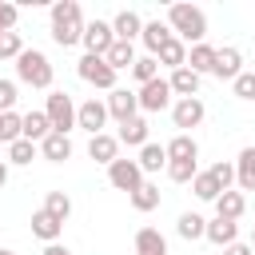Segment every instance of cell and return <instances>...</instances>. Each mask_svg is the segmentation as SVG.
Returning a JSON list of instances; mask_svg holds the SVG:
<instances>
[{"label":"cell","mask_w":255,"mask_h":255,"mask_svg":"<svg viewBox=\"0 0 255 255\" xmlns=\"http://www.w3.org/2000/svg\"><path fill=\"white\" fill-rule=\"evenodd\" d=\"M44 116H48L52 131L68 135V131L76 128V104H72V96H68V92H48V100H44Z\"/></svg>","instance_id":"obj_4"},{"label":"cell","mask_w":255,"mask_h":255,"mask_svg":"<svg viewBox=\"0 0 255 255\" xmlns=\"http://www.w3.org/2000/svg\"><path fill=\"white\" fill-rule=\"evenodd\" d=\"M159 76V64H155V56H135V64H131V80L143 88L147 80H155Z\"/></svg>","instance_id":"obj_36"},{"label":"cell","mask_w":255,"mask_h":255,"mask_svg":"<svg viewBox=\"0 0 255 255\" xmlns=\"http://www.w3.org/2000/svg\"><path fill=\"white\" fill-rule=\"evenodd\" d=\"M16 20H20V8L16 4H0V32H12Z\"/></svg>","instance_id":"obj_42"},{"label":"cell","mask_w":255,"mask_h":255,"mask_svg":"<svg viewBox=\"0 0 255 255\" xmlns=\"http://www.w3.org/2000/svg\"><path fill=\"white\" fill-rule=\"evenodd\" d=\"M155 64H163V68H171V72H175V68H183V64H187V44H179V40L171 36V40L155 52Z\"/></svg>","instance_id":"obj_30"},{"label":"cell","mask_w":255,"mask_h":255,"mask_svg":"<svg viewBox=\"0 0 255 255\" xmlns=\"http://www.w3.org/2000/svg\"><path fill=\"white\" fill-rule=\"evenodd\" d=\"M203 239L207 243H215V247H231L235 239H239V223H231V219H207V231H203Z\"/></svg>","instance_id":"obj_19"},{"label":"cell","mask_w":255,"mask_h":255,"mask_svg":"<svg viewBox=\"0 0 255 255\" xmlns=\"http://www.w3.org/2000/svg\"><path fill=\"white\" fill-rule=\"evenodd\" d=\"M163 171H167V179H171V183H191V179H195V171H199V163H195V159H167V167H163Z\"/></svg>","instance_id":"obj_34"},{"label":"cell","mask_w":255,"mask_h":255,"mask_svg":"<svg viewBox=\"0 0 255 255\" xmlns=\"http://www.w3.org/2000/svg\"><path fill=\"white\" fill-rule=\"evenodd\" d=\"M8 183V159H0V187Z\"/></svg>","instance_id":"obj_45"},{"label":"cell","mask_w":255,"mask_h":255,"mask_svg":"<svg viewBox=\"0 0 255 255\" xmlns=\"http://www.w3.org/2000/svg\"><path fill=\"white\" fill-rule=\"evenodd\" d=\"M76 72H80L84 84H92V88H100V92H112V88H116V72L108 68L104 56H80Z\"/></svg>","instance_id":"obj_5"},{"label":"cell","mask_w":255,"mask_h":255,"mask_svg":"<svg viewBox=\"0 0 255 255\" xmlns=\"http://www.w3.org/2000/svg\"><path fill=\"white\" fill-rule=\"evenodd\" d=\"M108 24H112V36H116V40H124V44L139 40V32H143V20H139V12H131V8L116 12Z\"/></svg>","instance_id":"obj_12"},{"label":"cell","mask_w":255,"mask_h":255,"mask_svg":"<svg viewBox=\"0 0 255 255\" xmlns=\"http://www.w3.org/2000/svg\"><path fill=\"white\" fill-rule=\"evenodd\" d=\"M76 128H84L88 135H100L104 128H108V108H104V100H84V104H76Z\"/></svg>","instance_id":"obj_10"},{"label":"cell","mask_w":255,"mask_h":255,"mask_svg":"<svg viewBox=\"0 0 255 255\" xmlns=\"http://www.w3.org/2000/svg\"><path fill=\"white\" fill-rule=\"evenodd\" d=\"M104 60H108V68L120 76V72H131V64H135V44H124V40H116L108 52H104Z\"/></svg>","instance_id":"obj_24"},{"label":"cell","mask_w":255,"mask_h":255,"mask_svg":"<svg viewBox=\"0 0 255 255\" xmlns=\"http://www.w3.org/2000/svg\"><path fill=\"white\" fill-rule=\"evenodd\" d=\"M135 163H139V171L143 175H155V171H163L167 167V151H163V143H143L139 147V155H135Z\"/></svg>","instance_id":"obj_21"},{"label":"cell","mask_w":255,"mask_h":255,"mask_svg":"<svg viewBox=\"0 0 255 255\" xmlns=\"http://www.w3.org/2000/svg\"><path fill=\"white\" fill-rule=\"evenodd\" d=\"M16 100H20L16 80H0V116H4V112H16Z\"/></svg>","instance_id":"obj_40"},{"label":"cell","mask_w":255,"mask_h":255,"mask_svg":"<svg viewBox=\"0 0 255 255\" xmlns=\"http://www.w3.org/2000/svg\"><path fill=\"white\" fill-rule=\"evenodd\" d=\"M191 191H195V199H203V203H215V199L223 195V187L215 183V175H211V171H195Z\"/></svg>","instance_id":"obj_32"},{"label":"cell","mask_w":255,"mask_h":255,"mask_svg":"<svg viewBox=\"0 0 255 255\" xmlns=\"http://www.w3.org/2000/svg\"><path fill=\"white\" fill-rule=\"evenodd\" d=\"M223 255H255V247H251V243H239V239H235L231 247H223Z\"/></svg>","instance_id":"obj_43"},{"label":"cell","mask_w":255,"mask_h":255,"mask_svg":"<svg viewBox=\"0 0 255 255\" xmlns=\"http://www.w3.org/2000/svg\"><path fill=\"white\" fill-rule=\"evenodd\" d=\"M20 135H24V139H32V143L48 139V135H52V124H48V116H44V112H28V116L20 120Z\"/></svg>","instance_id":"obj_27"},{"label":"cell","mask_w":255,"mask_h":255,"mask_svg":"<svg viewBox=\"0 0 255 255\" xmlns=\"http://www.w3.org/2000/svg\"><path fill=\"white\" fill-rule=\"evenodd\" d=\"M207 171H211V175H215V183H219V187H223V191H227V187H231V183H235V163H211V167H207Z\"/></svg>","instance_id":"obj_41"},{"label":"cell","mask_w":255,"mask_h":255,"mask_svg":"<svg viewBox=\"0 0 255 255\" xmlns=\"http://www.w3.org/2000/svg\"><path fill=\"white\" fill-rule=\"evenodd\" d=\"M135 255H167V235L155 227H139L135 231Z\"/></svg>","instance_id":"obj_22"},{"label":"cell","mask_w":255,"mask_h":255,"mask_svg":"<svg viewBox=\"0 0 255 255\" xmlns=\"http://www.w3.org/2000/svg\"><path fill=\"white\" fill-rule=\"evenodd\" d=\"M231 92H235V100H255V72H239L235 80H231Z\"/></svg>","instance_id":"obj_38"},{"label":"cell","mask_w":255,"mask_h":255,"mask_svg":"<svg viewBox=\"0 0 255 255\" xmlns=\"http://www.w3.org/2000/svg\"><path fill=\"white\" fill-rule=\"evenodd\" d=\"M32 235H36L44 247H48V243H60V235H64V223L40 207V211H32Z\"/></svg>","instance_id":"obj_15"},{"label":"cell","mask_w":255,"mask_h":255,"mask_svg":"<svg viewBox=\"0 0 255 255\" xmlns=\"http://www.w3.org/2000/svg\"><path fill=\"white\" fill-rule=\"evenodd\" d=\"M203 231H207V219H203L199 211H183V215L175 219V235H179V239H187V243L203 239Z\"/></svg>","instance_id":"obj_28"},{"label":"cell","mask_w":255,"mask_h":255,"mask_svg":"<svg viewBox=\"0 0 255 255\" xmlns=\"http://www.w3.org/2000/svg\"><path fill=\"white\" fill-rule=\"evenodd\" d=\"M199 80H203V76H195L191 68H175V72L167 76V88H171L175 100H187V96H199Z\"/></svg>","instance_id":"obj_17"},{"label":"cell","mask_w":255,"mask_h":255,"mask_svg":"<svg viewBox=\"0 0 255 255\" xmlns=\"http://www.w3.org/2000/svg\"><path fill=\"white\" fill-rule=\"evenodd\" d=\"M20 112H4L0 116V143H16L20 139Z\"/></svg>","instance_id":"obj_37"},{"label":"cell","mask_w":255,"mask_h":255,"mask_svg":"<svg viewBox=\"0 0 255 255\" xmlns=\"http://www.w3.org/2000/svg\"><path fill=\"white\" fill-rule=\"evenodd\" d=\"M163 24H167L171 36H175L179 44H187V48L207 40V16H203V8H195V4H171Z\"/></svg>","instance_id":"obj_1"},{"label":"cell","mask_w":255,"mask_h":255,"mask_svg":"<svg viewBox=\"0 0 255 255\" xmlns=\"http://www.w3.org/2000/svg\"><path fill=\"white\" fill-rule=\"evenodd\" d=\"M44 211L56 215V219L64 223V219L72 215V199H68V191H48V195H44Z\"/></svg>","instance_id":"obj_35"},{"label":"cell","mask_w":255,"mask_h":255,"mask_svg":"<svg viewBox=\"0 0 255 255\" xmlns=\"http://www.w3.org/2000/svg\"><path fill=\"white\" fill-rule=\"evenodd\" d=\"M251 247H255V227H251Z\"/></svg>","instance_id":"obj_47"},{"label":"cell","mask_w":255,"mask_h":255,"mask_svg":"<svg viewBox=\"0 0 255 255\" xmlns=\"http://www.w3.org/2000/svg\"><path fill=\"white\" fill-rule=\"evenodd\" d=\"M88 155H92L96 163H104V167H108V163H116V159H120V139H116L112 131H100V135H92V139H88Z\"/></svg>","instance_id":"obj_14"},{"label":"cell","mask_w":255,"mask_h":255,"mask_svg":"<svg viewBox=\"0 0 255 255\" xmlns=\"http://www.w3.org/2000/svg\"><path fill=\"white\" fill-rule=\"evenodd\" d=\"M36 147H40V155H44L48 163H64V159H72V151H76V147H72V135H60V131H52L48 139H40Z\"/></svg>","instance_id":"obj_16"},{"label":"cell","mask_w":255,"mask_h":255,"mask_svg":"<svg viewBox=\"0 0 255 255\" xmlns=\"http://www.w3.org/2000/svg\"><path fill=\"white\" fill-rule=\"evenodd\" d=\"M203 116H207V108H203V100H199V96L171 100V124L179 128V135H187L191 128H199V124H203Z\"/></svg>","instance_id":"obj_7"},{"label":"cell","mask_w":255,"mask_h":255,"mask_svg":"<svg viewBox=\"0 0 255 255\" xmlns=\"http://www.w3.org/2000/svg\"><path fill=\"white\" fill-rule=\"evenodd\" d=\"M0 255H16V251H12V247H0Z\"/></svg>","instance_id":"obj_46"},{"label":"cell","mask_w":255,"mask_h":255,"mask_svg":"<svg viewBox=\"0 0 255 255\" xmlns=\"http://www.w3.org/2000/svg\"><path fill=\"white\" fill-rule=\"evenodd\" d=\"M108 183H112L116 191H128V195H131V191L143 183V171H139L135 159H124V155H120L116 163H108Z\"/></svg>","instance_id":"obj_9"},{"label":"cell","mask_w":255,"mask_h":255,"mask_svg":"<svg viewBox=\"0 0 255 255\" xmlns=\"http://www.w3.org/2000/svg\"><path fill=\"white\" fill-rule=\"evenodd\" d=\"M36 155H40V147H36L32 139H24V135H20L16 143H8V163H16V167H28Z\"/></svg>","instance_id":"obj_33"},{"label":"cell","mask_w":255,"mask_h":255,"mask_svg":"<svg viewBox=\"0 0 255 255\" xmlns=\"http://www.w3.org/2000/svg\"><path fill=\"white\" fill-rule=\"evenodd\" d=\"M40 255H72V251H68V247H64V243H48V247H44V251H40Z\"/></svg>","instance_id":"obj_44"},{"label":"cell","mask_w":255,"mask_h":255,"mask_svg":"<svg viewBox=\"0 0 255 255\" xmlns=\"http://www.w3.org/2000/svg\"><path fill=\"white\" fill-rule=\"evenodd\" d=\"M20 52H24L20 32H0V60H16Z\"/></svg>","instance_id":"obj_39"},{"label":"cell","mask_w":255,"mask_h":255,"mask_svg":"<svg viewBox=\"0 0 255 255\" xmlns=\"http://www.w3.org/2000/svg\"><path fill=\"white\" fill-rule=\"evenodd\" d=\"M52 76H56V68H52V60H48L40 48H24V52L16 56V80H20V84L40 88V92H52Z\"/></svg>","instance_id":"obj_3"},{"label":"cell","mask_w":255,"mask_h":255,"mask_svg":"<svg viewBox=\"0 0 255 255\" xmlns=\"http://www.w3.org/2000/svg\"><path fill=\"white\" fill-rule=\"evenodd\" d=\"M104 108H108V120H116V124L139 116V100H135V92H128V88H112L108 100H104Z\"/></svg>","instance_id":"obj_11"},{"label":"cell","mask_w":255,"mask_h":255,"mask_svg":"<svg viewBox=\"0 0 255 255\" xmlns=\"http://www.w3.org/2000/svg\"><path fill=\"white\" fill-rule=\"evenodd\" d=\"M135 100H139V112H147V116H151V112H167L175 96H171L167 80H163V76H155V80H147V84L135 92Z\"/></svg>","instance_id":"obj_6"},{"label":"cell","mask_w":255,"mask_h":255,"mask_svg":"<svg viewBox=\"0 0 255 255\" xmlns=\"http://www.w3.org/2000/svg\"><path fill=\"white\" fill-rule=\"evenodd\" d=\"M243 72V52L239 48H215V68H211V76H219V80H235Z\"/></svg>","instance_id":"obj_13"},{"label":"cell","mask_w":255,"mask_h":255,"mask_svg":"<svg viewBox=\"0 0 255 255\" xmlns=\"http://www.w3.org/2000/svg\"><path fill=\"white\" fill-rule=\"evenodd\" d=\"M128 199H131V207H135V211H143V215H147V211H155V207H159V187H155L151 179H143Z\"/></svg>","instance_id":"obj_31"},{"label":"cell","mask_w":255,"mask_h":255,"mask_svg":"<svg viewBox=\"0 0 255 255\" xmlns=\"http://www.w3.org/2000/svg\"><path fill=\"white\" fill-rule=\"evenodd\" d=\"M139 40H143V48H147V56H155L167 40H171V28L163 24V20H143V32H139Z\"/></svg>","instance_id":"obj_23"},{"label":"cell","mask_w":255,"mask_h":255,"mask_svg":"<svg viewBox=\"0 0 255 255\" xmlns=\"http://www.w3.org/2000/svg\"><path fill=\"white\" fill-rule=\"evenodd\" d=\"M116 139H120V143H128V147H143V143H147V120H143V116L124 120V124H120V131H116Z\"/></svg>","instance_id":"obj_25"},{"label":"cell","mask_w":255,"mask_h":255,"mask_svg":"<svg viewBox=\"0 0 255 255\" xmlns=\"http://www.w3.org/2000/svg\"><path fill=\"white\" fill-rule=\"evenodd\" d=\"M183 68H191L195 76H211V68H215V48L203 40V44H191L187 48V64Z\"/></svg>","instance_id":"obj_20"},{"label":"cell","mask_w":255,"mask_h":255,"mask_svg":"<svg viewBox=\"0 0 255 255\" xmlns=\"http://www.w3.org/2000/svg\"><path fill=\"white\" fill-rule=\"evenodd\" d=\"M80 44H84V56H104V52L116 44V36H112V24H108V20H88V24H84V36H80Z\"/></svg>","instance_id":"obj_8"},{"label":"cell","mask_w":255,"mask_h":255,"mask_svg":"<svg viewBox=\"0 0 255 255\" xmlns=\"http://www.w3.org/2000/svg\"><path fill=\"white\" fill-rule=\"evenodd\" d=\"M84 24H88V20H84V12H80L76 0H56V4H52V40H56L60 48L80 44Z\"/></svg>","instance_id":"obj_2"},{"label":"cell","mask_w":255,"mask_h":255,"mask_svg":"<svg viewBox=\"0 0 255 255\" xmlns=\"http://www.w3.org/2000/svg\"><path fill=\"white\" fill-rule=\"evenodd\" d=\"M243 211H247V195L235 191V187H227V191L215 199V215H219V219H231V223H235V219H243Z\"/></svg>","instance_id":"obj_18"},{"label":"cell","mask_w":255,"mask_h":255,"mask_svg":"<svg viewBox=\"0 0 255 255\" xmlns=\"http://www.w3.org/2000/svg\"><path fill=\"white\" fill-rule=\"evenodd\" d=\"M163 151H167V159H195V163H199V143H195V135H171V139L163 143Z\"/></svg>","instance_id":"obj_29"},{"label":"cell","mask_w":255,"mask_h":255,"mask_svg":"<svg viewBox=\"0 0 255 255\" xmlns=\"http://www.w3.org/2000/svg\"><path fill=\"white\" fill-rule=\"evenodd\" d=\"M235 187L239 191H255V147H243L235 159Z\"/></svg>","instance_id":"obj_26"}]
</instances>
